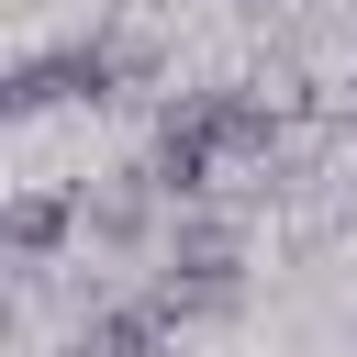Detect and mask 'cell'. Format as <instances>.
<instances>
[{
    "label": "cell",
    "mask_w": 357,
    "mask_h": 357,
    "mask_svg": "<svg viewBox=\"0 0 357 357\" xmlns=\"http://www.w3.org/2000/svg\"><path fill=\"white\" fill-rule=\"evenodd\" d=\"M245 11H268V0H245Z\"/></svg>",
    "instance_id": "cell-7"
},
{
    "label": "cell",
    "mask_w": 357,
    "mask_h": 357,
    "mask_svg": "<svg viewBox=\"0 0 357 357\" xmlns=\"http://www.w3.org/2000/svg\"><path fill=\"white\" fill-rule=\"evenodd\" d=\"M156 78V45H134V33H67V45H33V56H11V78H0V112L11 123H45V112H67V100H123V89H145Z\"/></svg>",
    "instance_id": "cell-2"
},
{
    "label": "cell",
    "mask_w": 357,
    "mask_h": 357,
    "mask_svg": "<svg viewBox=\"0 0 357 357\" xmlns=\"http://www.w3.org/2000/svg\"><path fill=\"white\" fill-rule=\"evenodd\" d=\"M156 279L190 301V324L245 312V212H234V201H190V212L167 223V245H156Z\"/></svg>",
    "instance_id": "cell-3"
},
{
    "label": "cell",
    "mask_w": 357,
    "mask_h": 357,
    "mask_svg": "<svg viewBox=\"0 0 357 357\" xmlns=\"http://www.w3.org/2000/svg\"><path fill=\"white\" fill-rule=\"evenodd\" d=\"M0 245H11V268H22V279H45V268L78 245V190H11Z\"/></svg>",
    "instance_id": "cell-5"
},
{
    "label": "cell",
    "mask_w": 357,
    "mask_h": 357,
    "mask_svg": "<svg viewBox=\"0 0 357 357\" xmlns=\"http://www.w3.org/2000/svg\"><path fill=\"white\" fill-rule=\"evenodd\" d=\"M167 223H178V201L156 190V167H145V156H134V167L78 178V245H89V257H156V245H167Z\"/></svg>",
    "instance_id": "cell-4"
},
{
    "label": "cell",
    "mask_w": 357,
    "mask_h": 357,
    "mask_svg": "<svg viewBox=\"0 0 357 357\" xmlns=\"http://www.w3.org/2000/svg\"><path fill=\"white\" fill-rule=\"evenodd\" d=\"M279 134H290L279 100H257V89H190V100L156 112L145 167H156V190L190 212V201H223L234 178H268V167H279Z\"/></svg>",
    "instance_id": "cell-1"
},
{
    "label": "cell",
    "mask_w": 357,
    "mask_h": 357,
    "mask_svg": "<svg viewBox=\"0 0 357 357\" xmlns=\"http://www.w3.org/2000/svg\"><path fill=\"white\" fill-rule=\"evenodd\" d=\"M346 123H357V78H346Z\"/></svg>",
    "instance_id": "cell-6"
}]
</instances>
